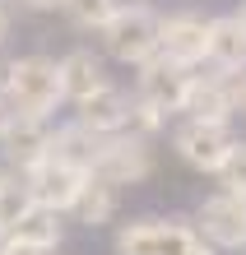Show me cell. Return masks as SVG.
<instances>
[{"instance_id":"cell-1","label":"cell","mask_w":246,"mask_h":255,"mask_svg":"<svg viewBox=\"0 0 246 255\" xmlns=\"http://www.w3.org/2000/svg\"><path fill=\"white\" fill-rule=\"evenodd\" d=\"M0 98H5L14 112H23V116L51 121L56 107H65L56 56H42V51L9 56V61H5V79H0Z\"/></svg>"},{"instance_id":"cell-2","label":"cell","mask_w":246,"mask_h":255,"mask_svg":"<svg viewBox=\"0 0 246 255\" xmlns=\"http://www.w3.org/2000/svg\"><path fill=\"white\" fill-rule=\"evenodd\" d=\"M116 255H219L191 218H130L116 228Z\"/></svg>"},{"instance_id":"cell-3","label":"cell","mask_w":246,"mask_h":255,"mask_svg":"<svg viewBox=\"0 0 246 255\" xmlns=\"http://www.w3.org/2000/svg\"><path fill=\"white\" fill-rule=\"evenodd\" d=\"M107 61L116 65H140L158 51V9L144 0H121L112 9V19L98 28Z\"/></svg>"},{"instance_id":"cell-4","label":"cell","mask_w":246,"mask_h":255,"mask_svg":"<svg viewBox=\"0 0 246 255\" xmlns=\"http://www.w3.org/2000/svg\"><path fill=\"white\" fill-rule=\"evenodd\" d=\"M233 144H237L233 121H195V116H186V121L172 130V153L200 176L219 172L223 158L233 153Z\"/></svg>"},{"instance_id":"cell-5","label":"cell","mask_w":246,"mask_h":255,"mask_svg":"<svg viewBox=\"0 0 246 255\" xmlns=\"http://www.w3.org/2000/svg\"><path fill=\"white\" fill-rule=\"evenodd\" d=\"M93 176H102L107 186L126 190V186H140L153 176V139L144 134H102V148H98V162H93Z\"/></svg>"},{"instance_id":"cell-6","label":"cell","mask_w":246,"mask_h":255,"mask_svg":"<svg viewBox=\"0 0 246 255\" xmlns=\"http://www.w3.org/2000/svg\"><path fill=\"white\" fill-rule=\"evenodd\" d=\"M47 153H51V126L42 121V116L14 112L5 102V116H0V167H9V172L23 176Z\"/></svg>"},{"instance_id":"cell-7","label":"cell","mask_w":246,"mask_h":255,"mask_svg":"<svg viewBox=\"0 0 246 255\" xmlns=\"http://www.w3.org/2000/svg\"><path fill=\"white\" fill-rule=\"evenodd\" d=\"M191 223L214 251H246V195H233L219 186L195 204Z\"/></svg>"},{"instance_id":"cell-8","label":"cell","mask_w":246,"mask_h":255,"mask_svg":"<svg viewBox=\"0 0 246 255\" xmlns=\"http://www.w3.org/2000/svg\"><path fill=\"white\" fill-rule=\"evenodd\" d=\"M135 70H140V74H135V98L153 102L163 116H172V112L186 107L191 84H195V70L191 65H177V61H167V56L153 51L149 61H140Z\"/></svg>"},{"instance_id":"cell-9","label":"cell","mask_w":246,"mask_h":255,"mask_svg":"<svg viewBox=\"0 0 246 255\" xmlns=\"http://www.w3.org/2000/svg\"><path fill=\"white\" fill-rule=\"evenodd\" d=\"M205 47H209V14H195V9L158 14V56L200 70L205 65Z\"/></svg>"},{"instance_id":"cell-10","label":"cell","mask_w":246,"mask_h":255,"mask_svg":"<svg viewBox=\"0 0 246 255\" xmlns=\"http://www.w3.org/2000/svg\"><path fill=\"white\" fill-rule=\"evenodd\" d=\"M88 176L93 172H84V167H74V162H60V158L47 153L37 167L23 172V181H28V190H33V204H47V209H56V214H70Z\"/></svg>"},{"instance_id":"cell-11","label":"cell","mask_w":246,"mask_h":255,"mask_svg":"<svg viewBox=\"0 0 246 255\" xmlns=\"http://www.w3.org/2000/svg\"><path fill=\"white\" fill-rule=\"evenodd\" d=\"M130 102H135V93H126L121 84H102L88 98L70 102V107H74V121L88 126L93 134H121L130 121Z\"/></svg>"},{"instance_id":"cell-12","label":"cell","mask_w":246,"mask_h":255,"mask_svg":"<svg viewBox=\"0 0 246 255\" xmlns=\"http://www.w3.org/2000/svg\"><path fill=\"white\" fill-rule=\"evenodd\" d=\"M233 88H237V74H219V70L200 74V70H195L191 98H186V107H181V112L195 116V121H233V116H237Z\"/></svg>"},{"instance_id":"cell-13","label":"cell","mask_w":246,"mask_h":255,"mask_svg":"<svg viewBox=\"0 0 246 255\" xmlns=\"http://www.w3.org/2000/svg\"><path fill=\"white\" fill-rule=\"evenodd\" d=\"M205 65L219 74H246V37L233 14H209V47Z\"/></svg>"},{"instance_id":"cell-14","label":"cell","mask_w":246,"mask_h":255,"mask_svg":"<svg viewBox=\"0 0 246 255\" xmlns=\"http://www.w3.org/2000/svg\"><path fill=\"white\" fill-rule=\"evenodd\" d=\"M5 242H9V246H28V251L56 255V246L65 242V214H56V209H47V204H33V209H28V214L5 232Z\"/></svg>"},{"instance_id":"cell-15","label":"cell","mask_w":246,"mask_h":255,"mask_svg":"<svg viewBox=\"0 0 246 255\" xmlns=\"http://www.w3.org/2000/svg\"><path fill=\"white\" fill-rule=\"evenodd\" d=\"M56 65H60V93H65V102H79V98L93 93V88L112 84L107 79V61L93 47H74V51L60 56Z\"/></svg>"},{"instance_id":"cell-16","label":"cell","mask_w":246,"mask_h":255,"mask_svg":"<svg viewBox=\"0 0 246 255\" xmlns=\"http://www.w3.org/2000/svg\"><path fill=\"white\" fill-rule=\"evenodd\" d=\"M98 148H102V134H93L88 126H79L74 116H70L65 126H56V130H51V158L74 162V167H84V172H93Z\"/></svg>"},{"instance_id":"cell-17","label":"cell","mask_w":246,"mask_h":255,"mask_svg":"<svg viewBox=\"0 0 246 255\" xmlns=\"http://www.w3.org/2000/svg\"><path fill=\"white\" fill-rule=\"evenodd\" d=\"M116 209H121V190L107 186L102 176H88L84 190H79V200H74V209H70V218L84 223V228H102V223L116 218Z\"/></svg>"},{"instance_id":"cell-18","label":"cell","mask_w":246,"mask_h":255,"mask_svg":"<svg viewBox=\"0 0 246 255\" xmlns=\"http://www.w3.org/2000/svg\"><path fill=\"white\" fill-rule=\"evenodd\" d=\"M28 209H33V190L19 172H5L0 176V242H5V232L19 223Z\"/></svg>"},{"instance_id":"cell-19","label":"cell","mask_w":246,"mask_h":255,"mask_svg":"<svg viewBox=\"0 0 246 255\" xmlns=\"http://www.w3.org/2000/svg\"><path fill=\"white\" fill-rule=\"evenodd\" d=\"M121 5V0H60V14L74 23V28H84V33H98V28L112 19V9Z\"/></svg>"},{"instance_id":"cell-20","label":"cell","mask_w":246,"mask_h":255,"mask_svg":"<svg viewBox=\"0 0 246 255\" xmlns=\"http://www.w3.org/2000/svg\"><path fill=\"white\" fill-rule=\"evenodd\" d=\"M214 176H219V186H223V190L246 195V139H237V144H233V153L223 158V167L214 172Z\"/></svg>"},{"instance_id":"cell-21","label":"cell","mask_w":246,"mask_h":255,"mask_svg":"<svg viewBox=\"0 0 246 255\" xmlns=\"http://www.w3.org/2000/svg\"><path fill=\"white\" fill-rule=\"evenodd\" d=\"M163 126H167V116L153 107V102H144V98H135V102H130V121H126L130 134H144V139H153Z\"/></svg>"},{"instance_id":"cell-22","label":"cell","mask_w":246,"mask_h":255,"mask_svg":"<svg viewBox=\"0 0 246 255\" xmlns=\"http://www.w3.org/2000/svg\"><path fill=\"white\" fill-rule=\"evenodd\" d=\"M9 23H14V0H0V47L9 37Z\"/></svg>"},{"instance_id":"cell-23","label":"cell","mask_w":246,"mask_h":255,"mask_svg":"<svg viewBox=\"0 0 246 255\" xmlns=\"http://www.w3.org/2000/svg\"><path fill=\"white\" fill-rule=\"evenodd\" d=\"M233 98H237V116H246V74H237V88H233Z\"/></svg>"},{"instance_id":"cell-24","label":"cell","mask_w":246,"mask_h":255,"mask_svg":"<svg viewBox=\"0 0 246 255\" xmlns=\"http://www.w3.org/2000/svg\"><path fill=\"white\" fill-rule=\"evenodd\" d=\"M19 5H23V9H56L60 0H19Z\"/></svg>"},{"instance_id":"cell-25","label":"cell","mask_w":246,"mask_h":255,"mask_svg":"<svg viewBox=\"0 0 246 255\" xmlns=\"http://www.w3.org/2000/svg\"><path fill=\"white\" fill-rule=\"evenodd\" d=\"M233 19H237V28H242V37H246V0H242V5L233 9Z\"/></svg>"},{"instance_id":"cell-26","label":"cell","mask_w":246,"mask_h":255,"mask_svg":"<svg viewBox=\"0 0 246 255\" xmlns=\"http://www.w3.org/2000/svg\"><path fill=\"white\" fill-rule=\"evenodd\" d=\"M0 116H5V98H0Z\"/></svg>"},{"instance_id":"cell-27","label":"cell","mask_w":246,"mask_h":255,"mask_svg":"<svg viewBox=\"0 0 246 255\" xmlns=\"http://www.w3.org/2000/svg\"><path fill=\"white\" fill-rule=\"evenodd\" d=\"M5 172H9V167H0V176H5Z\"/></svg>"},{"instance_id":"cell-28","label":"cell","mask_w":246,"mask_h":255,"mask_svg":"<svg viewBox=\"0 0 246 255\" xmlns=\"http://www.w3.org/2000/svg\"><path fill=\"white\" fill-rule=\"evenodd\" d=\"M0 255H9V251H5V246H0Z\"/></svg>"}]
</instances>
